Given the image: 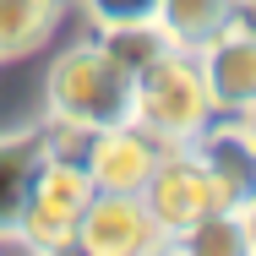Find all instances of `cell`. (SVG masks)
<instances>
[{
	"instance_id": "6da1fadb",
	"label": "cell",
	"mask_w": 256,
	"mask_h": 256,
	"mask_svg": "<svg viewBox=\"0 0 256 256\" xmlns=\"http://www.w3.org/2000/svg\"><path fill=\"white\" fill-rule=\"evenodd\" d=\"M50 120L76 131H109L131 126V71H120L98 44H71L50 60L44 76Z\"/></svg>"
},
{
	"instance_id": "7a4b0ae2",
	"label": "cell",
	"mask_w": 256,
	"mask_h": 256,
	"mask_svg": "<svg viewBox=\"0 0 256 256\" xmlns=\"http://www.w3.org/2000/svg\"><path fill=\"white\" fill-rule=\"evenodd\" d=\"M131 120L148 136H158L164 148H186L212 120V104H207V88H202V71H196L191 50H169L131 76Z\"/></svg>"
},
{
	"instance_id": "3957f363",
	"label": "cell",
	"mask_w": 256,
	"mask_h": 256,
	"mask_svg": "<svg viewBox=\"0 0 256 256\" xmlns=\"http://www.w3.org/2000/svg\"><path fill=\"white\" fill-rule=\"evenodd\" d=\"M88 196H93V180L76 158H44L28 202L16 212L28 251H76V224H82Z\"/></svg>"
},
{
	"instance_id": "277c9868",
	"label": "cell",
	"mask_w": 256,
	"mask_h": 256,
	"mask_svg": "<svg viewBox=\"0 0 256 256\" xmlns=\"http://www.w3.org/2000/svg\"><path fill=\"white\" fill-rule=\"evenodd\" d=\"M191 158L212 180L218 207H256V142H251V114H212L202 131L186 142Z\"/></svg>"
},
{
	"instance_id": "5b68a950",
	"label": "cell",
	"mask_w": 256,
	"mask_h": 256,
	"mask_svg": "<svg viewBox=\"0 0 256 256\" xmlns=\"http://www.w3.org/2000/svg\"><path fill=\"white\" fill-rule=\"evenodd\" d=\"M142 207L153 212V224L164 229V240L174 246V234H186L202 212L218 207L212 196V180L202 174V164L191 158V148H164L142 186Z\"/></svg>"
},
{
	"instance_id": "8992f818",
	"label": "cell",
	"mask_w": 256,
	"mask_h": 256,
	"mask_svg": "<svg viewBox=\"0 0 256 256\" xmlns=\"http://www.w3.org/2000/svg\"><path fill=\"white\" fill-rule=\"evenodd\" d=\"M76 251L93 256H148L169 251L164 229L153 224V212L142 207V196H120V191H93L76 224Z\"/></svg>"
},
{
	"instance_id": "52a82bcc",
	"label": "cell",
	"mask_w": 256,
	"mask_h": 256,
	"mask_svg": "<svg viewBox=\"0 0 256 256\" xmlns=\"http://www.w3.org/2000/svg\"><path fill=\"white\" fill-rule=\"evenodd\" d=\"M164 142L148 136L136 120L131 126H109V131H93L88 148H82V169L93 180V191H120V196H142L148 174H153Z\"/></svg>"
},
{
	"instance_id": "ba28073f",
	"label": "cell",
	"mask_w": 256,
	"mask_h": 256,
	"mask_svg": "<svg viewBox=\"0 0 256 256\" xmlns=\"http://www.w3.org/2000/svg\"><path fill=\"white\" fill-rule=\"evenodd\" d=\"M202 88L212 114H251L256 104V38L246 33V22H229L224 33H212L202 44Z\"/></svg>"
},
{
	"instance_id": "9c48e42d",
	"label": "cell",
	"mask_w": 256,
	"mask_h": 256,
	"mask_svg": "<svg viewBox=\"0 0 256 256\" xmlns=\"http://www.w3.org/2000/svg\"><path fill=\"white\" fill-rule=\"evenodd\" d=\"M44 158H50V126L0 131V229H16V212L28 202Z\"/></svg>"
},
{
	"instance_id": "30bf717a",
	"label": "cell",
	"mask_w": 256,
	"mask_h": 256,
	"mask_svg": "<svg viewBox=\"0 0 256 256\" xmlns=\"http://www.w3.org/2000/svg\"><path fill=\"white\" fill-rule=\"evenodd\" d=\"M66 16V0H0V66L44 50Z\"/></svg>"
},
{
	"instance_id": "8fae6325",
	"label": "cell",
	"mask_w": 256,
	"mask_h": 256,
	"mask_svg": "<svg viewBox=\"0 0 256 256\" xmlns=\"http://www.w3.org/2000/svg\"><path fill=\"white\" fill-rule=\"evenodd\" d=\"M251 212H256V207H212V212H202L186 234H174L169 251H191V256H251L256 251Z\"/></svg>"
},
{
	"instance_id": "7c38bea8",
	"label": "cell",
	"mask_w": 256,
	"mask_h": 256,
	"mask_svg": "<svg viewBox=\"0 0 256 256\" xmlns=\"http://www.w3.org/2000/svg\"><path fill=\"white\" fill-rule=\"evenodd\" d=\"M93 44H98L120 71H131V76H136L142 66H153L158 54L180 50L158 16H148V22H114V28H98V38H93Z\"/></svg>"
},
{
	"instance_id": "4fadbf2b",
	"label": "cell",
	"mask_w": 256,
	"mask_h": 256,
	"mask_svg": "<svg viewBox=\"0 0 256 256\" xmlns=\"http://www.w3.org/2000/svg\"><path fill=\"white\" fill-rule=\"evenodd\" d=\"M240 16L234 0H158V22L169 28V38L180 50H202L212 33H224Z\"/></svg>"
},
{
	"instance_id": "5bb4252c",
	"label": "cell",
	"mask_w": 256,
	"mask_h": 256,
	"mask_svg": "<svg viewBox=\"0 0 256 256\" xmlns=\"http://www.w3.org/2000/svg\"><path fill=\"white\" fill-rule=\"evenodd\" d=\"M93 28H114V22H148L158 16V0H82Z\"/></svg>"
},
{
	"instance_id": "9a60e30c",
	"label": "cell",
	"mask_w": 256,
	"mask_h": 256,
	"mask_svg": "<svg viewBox=\"0 0 256 256\" xmlns=\"http://www.w3.org/2000/svg\"><path fill=\"white\" fill-rule=\"evenodd\" d=\"M234 6H240V11H246V6H251V0H234Z\"/></svg>"
}]
</instances>
